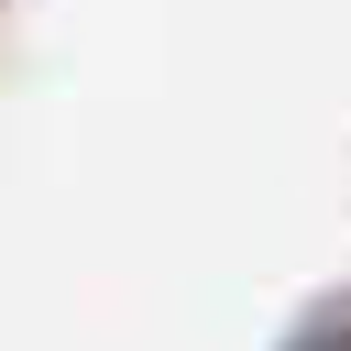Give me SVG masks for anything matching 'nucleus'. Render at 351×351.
<instances>
[{
	"mask_svg": "<svg viewBox=\"0 0 351 351\" xmlns=\"http://www.w3.org/2000/svg\"><path fill=\"white\" fill-rule=\"evenodd\" d=\"M296 351H351V329H296Z\"/></svg>",
	"mask_w": 351,
	"mask_h": 351,
	"instance_id": "1",
	"label": "nucleus"
}]
</instances>
